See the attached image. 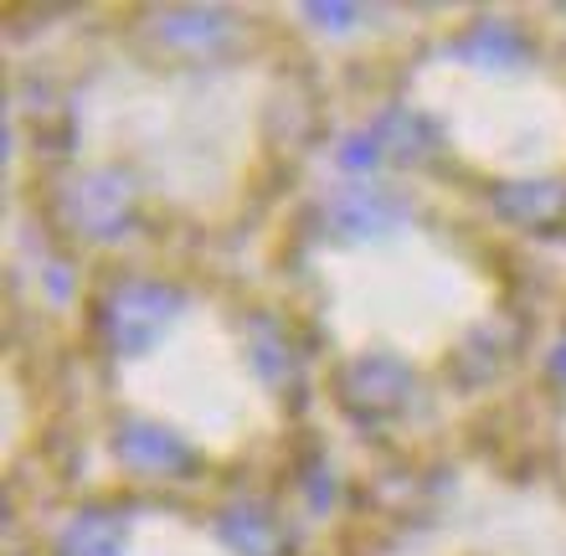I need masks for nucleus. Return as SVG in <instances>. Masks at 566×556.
Wrapping results in <instances>:
<instances>
[{
  "mask_svg": "<svg viewBox=\"0 0 566 556\" xmlns=\"http://www.w3.org/2000/svg\"><path fill=\"white\" fill-rule=\"evenodd\" d=\"M124 536H129V531H124L119 515L88 511L57 536V556H119Z\"/></svg>",
  "mask_w": 566,
  "mask_h": 556,
  "instance_id": "nucleus-9",
  "label": "nucleus"
},
{
  "mask_svg": "<svg viewBox=\"0 0 566 556\" xmlns=\"http://www.w3.org/2000/svg\"><path fill=\"white\" fill-rule=\"evenodd\" d=\"M314 21H329V27H340V21H350L356 15V6H310Z\"/></svg>",
  "mask_w": 566,
  "mask_h": 556,
  "instance_id": "nucleus-13",
  "label": "nucleus"
},
{
  "mask_svg": "<svg viewBox=\"0 0 566 556\" xmlns=\"http://www.w3.org/2000/svg\"><path fill=\"white\" fill-rule=\"evenodd\" d=\"M180 315V294L165 284H149V279H129L108 294L104 304V335L108 346L119 350V356H145L165 331H170V319Z\"/></svg>",
  "mask_w": 566,
  "mask_h": 556,
  "instance_id": "nucleus-1",
  "label": "nucleus"
},
{
  "mask_svg": "<svg viewBox=\"0 0 566 556\" xmlns=\"http://www.w3.org/2000/svg\"><path fill=\"white\" fill-rule=\"evenodd\" d=\"M397 222H402V201L391 191H340L329 201V227L350 242L387 238Z\"/></svg>",
  "mask_w": 566,
  "mask_h": 556,
  "instance_id": "nucleus-3",
  "label": "nucleus"
},
{
  "mask_svg": "<svg viewBox=\"0 0 566 556\" xmlns=\"http://www.w3.org/2000/svg\"><path fill=\"white\" fill-rule=\"evenodd\" d=\"M407 387H412V376H407V366L397 361H360L356 371L345 376V391H350V402L356 407H397L407 397Z\"/></svg>",
  "mask_w": 566,
  "mask_h": 556,
  "instance_id": "nucleus-8",
  "label": "nucleus"
},
{
  "mask_svg": "<svg viewBox=\"0 0 566 556\" xmlns=\"http://www.w3.org/2000/svg\"><path fill=\"white\" fill-rule=\"evenodd\" d=\"M340 160H345L350 170H371V166H381L387 155H381V145H376L371 129H360V135H350V139L340 145Z\"/></svg>",
  "mask_w": 566,
  "mask_h": 556,
  "instance_id": "nucleus-12",
  "label": "nucleus"
},
{
  "mask_svg": "<svg viewBox=\"0 0 566 556\" xmlns=\"http://www.w3.org/2000/svg\"><path fill=\"white\" fill-rule=\"evenodd\" d=\"M67 217L88 238H104V242L119 238L129 227V217H135V186L119 170H88L73 186V196H67Z\"/></svg>",
  "mask_w": 566,
  "mask_h": 556,
  "instance_id": "nucleus-2",
  "label": "nucleus"
},
{
  "mask_svg": "<svg viewBox=\"0 0 566 556\" xmlns=\"http://www.w3.org/2000/svg\"><path fill=\"white\" fill-rule=\"evenodd\" d=\"M494 207L505 211L510 222H525V227L556 222V217L566 211V186L562 181H521V186H505V191H494Z\"/></svg>",
  "mask_w": 566,
  "mask_h": 556,
  "instance_id": "nucleus-6",
  "label": "nucleus"
},
{
  "mask_svg": "<svg viewBox=\"0 0 566 556\" xmlns=\"http://www.w3.org/2000/svg\"><path fill=\"white\" fill-rule=\"evenodd\" d=\"M217 536L238 556H283L289 552V531H283L263 505H253V500L227 505V511L217 515Z\"/></svg>",
  "mask_w": 566,
  "mask_h": 556,
  "instance_id": "nucleus-4",
  "label": "nucleus"
},
{
  "mask_svg": "<svg viewBox=\"0 0 566 556\" xmlns=\"http://www.w3.org/2000/svg\"><path fill=\"white\" fill-rule=\"evenodd\" d=\"M552 371L566 381V340H562V346H556V356H552Z\"/></svg>",
  "mask_w": 566,
  "mask_h": 556,
  "instance_id": "nucleus-14",
  "label": "nucleus"
},
{
  "mask_svg": "<svg viewBox=\"0 0 566 556\" xmlns=\"http://www.w3.org/2000/svg\"><path fill=\"white\" fill-rule=\"evenodd\" d=\"M453 57L484 62V67H510V62L525 57V42L510 27H479V31H469L463 42H453Z\"/></svg>",
  "mask_w": 566,
  "mask_h": 556,
  "instance_id": "nucleus-10",
  "label": "nucleus"
},
{
  "mask_svg": "<svg viewBox=\"0 0 566 556\" xmlns=\"http://www.w3.org/2000/svg\"><path fill=\"white\" fill-rule=\"evenodd\" d=\"M222 27H227V21H222V15H211V11H176V15H165V42L211 52V46L227 36Z\"/></svg>",
  "mask_w": 566,
  "mask_h": 556,
  "instance_id": "nucleus-11",
  "label": "nucleus"
},
{
  "mask_svg": "<svg viewBox=\"0 0 566 556\" xmlns=\"http://www.w3.org/2000/svg\"><path fill=\"white\" fill-rule=\"evenodd\" d=\"M376 145H381V155H391V160H422V155L438 145V129H432L422 114H407V108H391V114H381V119L371 124Z\"/></svg>",
  "mask_w": 566,
  "mask_h": 556,
  "instance_id": "nucleus-7",
  "label": "nucleus"
},
{
  "mask_svg": "<svg viewBox=\"0 0 566 556\" xmlns=\"http://www.w3.org/2000/svg\"><path fill=\"white\" fill-rule=\"evenodd\" d=\"M119 453L124 464L145 469V474H186L191 469V449L160 422H129L119 433Z\"/></svg>",
  "mask_w": 566,
  "mask_h": 556,
  "instance_id": "nucleus-5",
  "label": "nucleus"
}]
</instances>
